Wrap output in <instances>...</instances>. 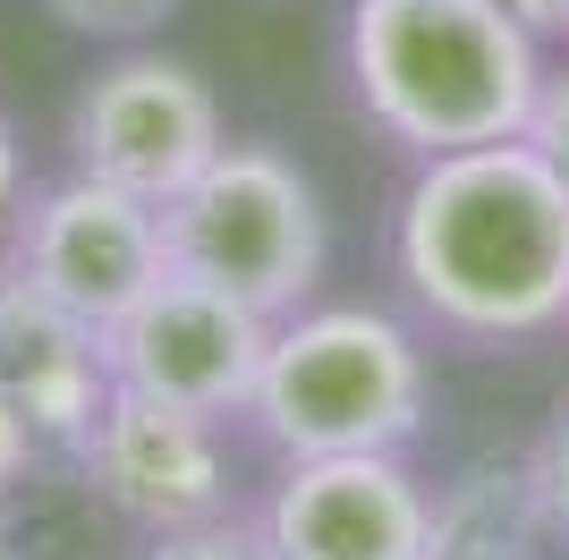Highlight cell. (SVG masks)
<instances>
[{
  "label": "cell",
  "mask_w": 569,
  "mask_h": 560,
  "mask_svg": "<svg viewBox=\"0 0 569 560\" xmlns=\"http://www.w3.org/2000/svg\"><path fill=\"white\" fill-rule=\"evenodd\" d=\"M391 280L417 331L459 349L569 331V179L527 137L417 162L391 212Z\"/></svg>",
  "instance_id": "6da1fadb"
},
{
  "label": "cell",
  "mask_w": 569,
  "mask_h": 560,
  "mask_svg": "<svg viewBox=\"0 0 569 560\" xmlns=\"http://www.w3.org/2000/svg\"><path fill=\"white\" fill-rule=\"evenodd\" d=\"M357 111L408 162L527 137L545 93V34L510 0H349L340 26Z\"/></svg>",
  "instance_id": "7a4b0ae2"
},
{
  "label": "cell",
  "mask_w": 569,
  "mask_h": 560,
  "mask_svg": "<svg viewBox=\"0 0 569 560\" xmlns=\"http://www.w3.org/2000/svg\"><path fill=\"white\" fill-rule=\"evenodd\" d=\"M433 408L426 331L391 306H298L272 323L247 424L281 459H340V450H408Z\"/></svg>",
  "instance_id": "3957f363"
},
{
  "label": "cell",
  "mask_w": 569,
  "mask_h": 560,
  "mask_svg": "<svg viewBox=\"0 0 569 560\" xmlns=\"http://www.w3.org/2000/svg\"><path fill=\"white\" fill-rule=\"evenodd\" d=\"M162 247H170V272L213 280L238 306H256V314L281 323V314L315 306V289H323L332 212H323L315 179L289 162L281 144L230 137L162 204Z\"/></svg>",
  "instance_id": "277c9868"
},
{
  "label": "cell",
  "mask_w": 569,
  "mask_h": 560,
  "mask_svg": "<svg viewBox=\"0 0 569 560\" xmlns=\"http://www.w3.org/2000/svg\"><path fill=\"white\" fill-rule=\"evenodd\" d=\"M221 144L230 128H221L213 86L196 77V60L153 43H119V60L94 69L69 102V170L111 179L144 204H170Z\"/></svg>",
  "instance_id": "5b68a950"
},
{
  "label": "cell",
  "mask_w": 569,
  "mask_h": 560,
  "mask_svg": "<svg viewBox=\"0 0 569 560\" xmlns=\"http://www.w3.org/2000/svg\"><path fill=\"white\" fill-rule=\"evenodd\" d=\"M263 349H272V314L238 306L230 289H213V280H196V272H162L102 331V357H111L119 391L170 399V408L213 417V424L247 417Z\"/></svg>",
  "instance_id": "8992f818"
},
{
  "label": "cell",
  "mask_w": 569,
  "mask_h": 560,
  "mask_svg": "<svg viewBox=\"0 0 569 560\" xmlns=\"http://www.w3.org/2000/svg\"><path fill=\"white\" fill-rule=\"evenodd\" d=\"M9 272H26L43 298H60L69 314H86L94 331H111L128 306L170 272L162 247V204H144L111 179H69L34 187L18 204V238H9Z\"/></svg>",
  "instance_id": "52a82bcc"
},
{
  "label": "cell",
  "mask_w": 569,
  "mask_h": 560,
  "mask_svg": "<svg viewBox=\"0 0 569 560\" xmlns=\"http://www.w3.org/2000/svg\"><path fill=\"white\" fill-rule=\"evenodd\" d=\"M272 560H426L433 484L408 450H340V459H281L263 501Z\"/></svg>",
  "instance_id": "ba28073f"
},
{
  "label": "cell",
  "mask_w": 569,
  "mask_h": 560,
  "mask_svg": "<svg viewBox=\"0 0 569 560\" xmlns=\"http://www.w3.org/2000/svg\"><path fill=\"white\" fill-rule=\"evenodd\" d=\"M86 484L111 501L137 536H162V527H196V518H221L230 510V459H221V424L213 417H188L170 399H144V391H119L102 399L94 433L77 450Z\"/></svg>",
  "instance_id": "9c48e42d"
},
{
  "label": "cell",
  "mask_w": 569,
  "mask_h": 560,
  "mask_svg": "<svg viewBox=\"0 0 569 560\" xmlns=\"http://www.w3.org/2000/svg\"><path fill=\"white\" fill-rule=\"evenodd\" d=\"M102 399H111V357L86 314L43 298L26 272L0 263V408L34 424L43 450H86Z\"/></svg>",
  "instance_id": "30bf717a"
},
{
  "label": "cell",
  "mask_w": 569,
  "mask_h": 560,
  "mask_svg": "<svg viewBox=\"0 0 569 560\" xmlns=\"http://www.w3.org/2000/svg\"><path fill=\"white\" fill-rule=\"evenodd\" d=\"M552 543L561 536L536 492V459H468L433 492L426 560H545Z\"/></svg>",
  "instance_id": "8fae6325"
},
{
  "label": "cell",
  "mask_w": 569,
  "mask_h": 560,
  "mask_svg": "<svg viewBox=\"0 0 569 560\" xmlns=\"http://www.w3.org/2000/svg\"><path fill=\"white\" fill-rule=\"evenodd\" d=\"M137 560H272V543H263V518H196V527H162V536H144Z\"/></svg>",
  "instance_id": "7c38bea8"
},
{
  "label": "cell",
  "mask_w": 569,
  "mask_h": 560,
  "mask_svg": "<svg viewBox=\"0 0 569 560\" xmlns=\"http://www.w3.org/2000/svg\"><path fill=\"white\" fill-rule=\"evenodd\" d=\"M43 9L69 26V34H94V43H144V34H162L188 0H43Z\"/></svg>",
  "instance_id": "4fadbf2b"
},
{
  "label": "cell",
  "mask_w": 569,
  "mask_h": 560,
  "mask_svg": "<svg viewBox=\"0 0 569 560\" xmlns=\"http://www.w3.org/2000/svg\"><path fill=\"white\" fill-rule=\"evenodd\" d=\"M527 144L569 179V60L545 69V93H536V111H527Z\"/></svg>",
  "instance_id": "5bb4252c"
},
{
  "label": "cell",
  "mask_w": 569,
  "mask_h": 560,
  "mask_svg": "<svg viewBox=\"0 0 569 560\" xmlns=\"http://www.w3.org/2000/svg\"><path fill=\"white\" fill-rule=\"evenodd\" d=\"M536 459V492H545V510H552V536L569 543V399H561V417L545 424V442L527 450Z\"/></svg>",
  "instance_id": "9a60e30c"
},
{
  "label": "cell",
  "mask_w": 569,
  "mask_h": 560,
  "mask_svg": "<svg viewBox=\"0 0 569 560\" xmlns=\"http://www.w3.org/2000/svg\"><path fill=\"white\" fill-rule=\"evenodd\" d=\"M18 204H26V153H18L9 111H0V256H9V238H18Z\"/></svg>",
  "instance_id": "2e32d148"
},
{
  "label": "cell",
  "mask_w": 569,
  "mask_h": 560,
  "mask_svg": "<svg viewBox=\"0 0 569 560\" xmlns=\"http://www.w3.org/2000/svg\"><path fill=\"white\" fill-rule=\"evenodd\" d=\"M34 459H43V442H34V424L0 408V484H18V476H26Z\"/></svg>",
  "instance_id": "e0dca14e"
},
{
  "label": "cell",
  "mask_w": 569,
  "mask_h": 560,
  "mask_svg": "<svg viewBox=\"0 0 569 560\" xmlns=\"http://www.w3.org/2000/svg\"><path fill=\"white\" fill-rule=\"evenodd\" d=\"M510 9H519L536 34H569V0H510Z\"/></svg>",
  "instance_id": "ac0fdd59"
},
{
  "label": "cell",
  "mask_w": 569,
  "mask_h": 560,
  "mask_svg": "<svg viewBox=\"0 0 569 560\" xmlns=\"http://www.w3.org/2000/svg\"><path fill=\"white\" fill-rule=\"evenodd\" d=\"M0 560H9V543H0Z\"/></svg>",
  "instance_id": "d6986e66"
}]
</instances>
